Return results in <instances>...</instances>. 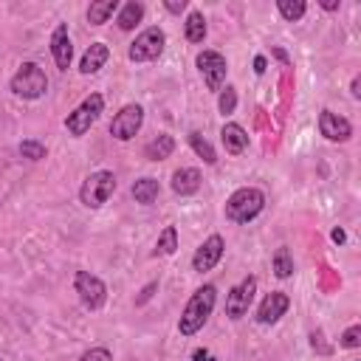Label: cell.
Listing matches in <instances>:
<instances>
[{"label":"cell","instance_id":"obj_1","mask_svg":"<svg viewBox=\"0 0 361 361\" xmlns=\"http://www.w3.org/2000/svg\"><path fill=\"white\" fill-rule=\"evenodd\" d=\"M214 302H217V288L212 282L200 285L189 296V302H186V307H183V313L178 319V333L180 336H195L197 330H203V324L209 322V316L214 310Z\"/></svg>","mask_w":361,"mask_h":361},{"label":"cell","instance_id":"obj_2","mask_svg":"<svg viewBox=\"0 0 361 361\" xmlns=\"http://www.w3.org/2000/svg\"><path fill=\"white\" fill-rule=\"evenodd\" d=\"M262 209H265V192L257 186H240L226 200V217L240 226L251 223Z\"/></svg>","mask_w":361,"mask_h":361},{"label":"cell","instance_id":"obj_3","mask_svg":"<svg viewBox=\"0 0 361 361\" xmlns=\"http://www.w3.org/2000/svg\"><path fill=\"white\" fill-rule=\"evenodd\" d=\"M8 87H11V93L17 99L34 102V99H42L48 93V76H45V71L37 62H23L17 68V73L11 76Z\"/></svg>","mask_w":361,"mask_h":361},{"label":"cell","instance_id":"obj_4","mask_svg":"<svg viewBox=\"0 0 361 361\" xmlns=\"http://www.w3.org/2000/svg\"><path fill=\"white\" fill-rule=\"evenodd\" d=\"M102 113H104V96H102V93H90V96H85V99L65 116V130H68L73 138H82V135L99 121Z\"/></svg>","mask_w":361,"mask_h":361},{"label":"cell","instance_id":"obj_5","mask_svg":"<svg viewBox=\"0 0 361 361\" xmlns=\"http://www.w3.org/2000/svg\"><path fill=\"white\" fill-rule=\"evenodd\" d=\"M113 192H116V175H113L110 169H96V172H90V175L82 180V186H79V200H82V206H87V209H102V206L113 197Z\"/></svg>","mask_w":361,"mask_h":361},{"label":"cell","instance_id":"obj_6","mask_svg":"<svg viewBox=\"0 0 361 361\" xmlns=\"http://www.w3.org/2000/svg\"><path fill=\"white\" fill-rule=\"evenodd\" d=\"M164 48H166V34H164V28L149 25V28H144V31L130 42L127 59H130V62H152V59H158V56L164 54Z\"/></svg>","mask_w":361,"mask_h":361},{"label":"cell","instance_id":"obj_7","mask_svg":"<svg viewBox=\"0 0 361 361\" xmlns=\"http://www.w3.org/2000/svg\"><path fill=\"white\" fill-rule=\"evenodd\" d=\"M195 65H197V71H200L206 87L217 93V90L223 87V82H226V73H228L226 56H223L220 51H214V48H203V51L195 56Z\"/></svg>","mask_w":361,"mask_h":361},{"label":"cell","instance_id":"obj_8","mask_svg":"<svg viewBox=\"0 0 361 361\" xmlns=\"http://www.w3.org/2000/svg\"><path fill=\"white\" fill-rule=\"evenodd\" d=\"M73 290H76L79 302H82L87 310H99V307H104V302H107V285H104L96 274H90V271H76V276H73Z\"/></svg>","mask_w":361,"mask_h":361},{"label":"cell","instance_id":"obj_9","mask_svg":"<svg viewBox=\"0 0 361 361\" xmlns=\"http://www.w3.org/2000/svg\"><path fill=\"white\" fill-rule=\"evenodd\" d=\"M254 293H257V276H245V279H240L228 293H226V316L231 319V322H240L245 313H248V307H251V302H254Z\"/></svg>","mask_w":361,"mask_h":361},{"label":"cell","instance_id":"obj_10","mask_svg":"<svg viewBox=\"0 0 361 361\" xmlns=\"http://www.w3.org/2000/svg\"><path fill=\"white\" fill-rule=\"evenodd\" d=\"M141 124H144V107L135 104V102H130V104H124V107L113 116V121H110V135H113L116 141H130V138H135V133L141 130Z\"/></svg>","mask_w":361,"mask_h":361},{"label":"cell","instance_id":"obj_11","mask_svg":"<svg viewBox=\"0 0 361 361\" xmlns=\"http://www.w3.org/2000/svg\"><path fill=\"white\" fill-rule=\"evenodd\" d=\"M223 251H226V240H223L220 234H209V237L197 245V251H195V257H192V268H195L197 274L212 271V268L223 259Z\"/></svg>","mask_w":361,"mask_h":361},{"label":"cell","instance_id":"obj_12","mask_svg":"<svg viewBox=\"0 0 361 361\" xmlns=\"http://www.w3.org/2000/svg\"><path fill=\"white\" fill-rule=\"evenodd\" d=\"M290 310V296L285 290H271L257 307V322L259 324H276L285 313Z\"/></svg>","mask_w":361,"mask_h":361},{"label":"cell","instance_id":"obj_13","mask_svg":"<svg viewBox=\"0 0 361 361\" xmlns=\"http://www.w3.org/2000/svg\"><path fill=\"white\" fill-rule=\"evenodd\" d=\"M319 133H322L327 141L344 144V141L353 138V124H350L344 116L333 113V110H322V113H319Z\"/></svg>","mask_w":361,"mask_h":361},{"label":"cell","instance_id":"obj_14","mask_svg":"<svg viewBox=\"0 0 361 361\" xmlns=\"http://www.w3.org/2000/svg\"><path fill=\"white\" fill-rule=\"evenodd\" d=\"M51 56L56 62L59 71H68L71 68V59H73V42H71V34H68V23H59L51 34Z\"/></svg>","mask_w":361,"mask_h":361},{"label":"cell","instance_id":"obj_15","mask_svg":"<svg viewBox=\"0 0 361 361\" xmlns=\"http://www.w3.org/2000/svg\"><path fill=\"white\" fill-rule=\"evenodd\" d=\"M200 183H203V175H200V169H195V166H180V169H175V172H172V180H169L172 192L180 195V197L195 195V192L200 189Z\"/></svg>","mask_w":361,"mask_h":361},{"label":"cell","instance_id":"obj_16","mask_svg":"<svg viewBox=\"0 0 361 361\" xmlns=\"http://www.w3.org/2000/svg\"><path fill=\"white\" fill-rule=\"evenodd\" d=\"M220 141H223V147H226L228 155H243V152L248 149V133H245V127L237 124V121H226V124H223Z\"/></svg>","mask_w":361,"mask_h":361},{"label":"cell","instance_id":"obj_17","mask_svg":"<svg viewBox=\"0 0 361 361\" xmlns=\"http://www.w3.org/2000/svg\"><path fill=\"white\" fill-rule=\"evenodd\" d=\"M107 59H110V48H107L104 42H90L87 51H85L82 59H79V73H85V76L99 73V71L107 65Z\"/></svg>","mask_w":361,"mask_h":361},{"label":"cell","instance_id":"obj_18","mask_svg":"<svg viewBox=\"0 0 361 361\" xmlns=\"http://www.w3.org/2000/svg\"><path fill=\"white\" fill-rule=\"evenodd\" d=\"M130 195L135 197V203H141V206H152L155 200H158V195H161V183H158V178H138L133 186H130Z\"/></svg>","mask_w":361,"mask_h":361},{"label":"cell","instance_id":"obj_19","mask_svg":"<svg viewBox=\"0 0 361 361\" xmlns=\"http://www.w3.org/2000/svg\"><path fill=\"white\" fill-rule=\"evenodd\" d=\"M175 152V138L169 133H158L152 141L144 144V158L147 161H164Z\"/></svg>","mask_w":361,"mask_h":361},{"label":"cell","instance_id":"obj_20","mask_svg":"<svg viewBox=\"0 0 361 361\" xmlns=\"http://www.w3.org/2000/svg\"><path fill=\"white\" fill-rule=\"evenodd\" d=\"M141 17H144V3L130 0V3L118 6V17H116V23H118L121 31H133V28L141 23Z\"/></svg>","mask_w":361,"mask_h":361},{"label":"cell","instance_id":"obj_21","mask_svg":"<svg viewBox=\"0 0 361 361\" xmlns=\"http://www.w3.org/2000/svg\"><path fill=\"white\" fill-rule=\"evenodd\" d=\"M206 34H209V25H206L203 11H189L186 14V23H183V37L197 45V42L206 39Z\"/></svg>","mask_w":361,"mask_h":361},{"label":"cell","instance_id":"obj_22","mask_svg":"<svg viewBox=\"0 0 361 361\" xmlns=\"http://www.w3.org/2000/svg\"><path fill=\"white\" fill-rule=\"evenodd\" d=\"M116 11H118V0H96V3L87 6V23L90 25H104Z\"/></svg>","mask_w":361,"mask_h":361},{"label":"cell","instance_id":"obj_23","mask_svg":"<svg viewBox=\"0 0 361 361\" xmlns=\"http://www.w3.org/2000/svg\"><path fill=\"white\" fill-rule=\"evenodd\" d=\"M178 251V228L175 226H166L158 240H155V248H152V257H172Z\"/></svg>","mask_w":361,"mask_h":361},{"label":"cell","instance_id":"obj_24","mask_svg":"<svg viewBox=\"0 0 361 361\" xmlns=\"http://www.w3.org/2000/svg\"><path fill=\"white\" fill-rule=\"evenodd\" d=\"M271 268H274V274H276L279 279H288V276H293V254L288 251V245H279V248L274 251Z\"/></svg>","mask_w":361,"mask_h":361},{"label":"cell","instance_id":"obj_25","mask_svg":"<svg viewBox=\"0 0 361 361\" xmlns=\"http://www.w3.org/2000/svg\"><path fill=\"white\" fill-rule=\"evenodd\" d=\"M186 138H189V147H192V149H195V152H197L209 166H214V164H217V152H214V147H212V144H209L197 130H192Z\"/></svg>","mask_w":361,"mask_h":361},{"label":"cell","instance_id":"obj_26","mask_svg":"<svg viewBox=\"0 0 361 361\" xmlns=\"http://www.w3.org/2000/svg\"><path fill=\"white\" fill-rule=\"evenodd\" d=\"M276 11H279V17H282V20L296 23V20H302V17H305L307 3H305V0H276Z\"/></svg>","mask_w":361,"mask_h":361},{"label":"cell","instance_id":"obj_27","mask_svg":"<svg viewBox=\"0 0 361 361\" xmlns=\"http://www.w3.org/2000/svg\"><path fill=\"white\" fill-rule=\"evenodd\" d=\"M217 110H220V116H231L234 110H237V87L234 85H223L220 90H217Z\"/></svg>","mask_w":361,"mask_h":361},{"label":"cell","instance_id":"obj_28","mask_svg":"<svg viewBox=\"0 0 361 361\" xmlns=\"http://www.w3.org/2000/svg\"><path fill=\"white\" fill-rule=\"evenodd\" d=\"M17 152H20L23 158H28V161H42L48 149H45V144H42V141H37V138H25V141H20Z\"/></svg>","mask_w":361,"mask_h":361},{"label":"cell","instance_id":"obj_29","mask_svg":"<svg viewBox=\"0 0 361 361\" xmlns=\"http://www.w3.org/2000/svg\"><path fill=\"white\" fill-rule=\"evenodd\" d=\"M338 344H341L344 350H355V347H361V324H350V327L341 333Z\"/></svg>","mask_w":361,"mask_h":361},{"label":"cell","instance_id":"obj_30","mask_svg":"<svg viewBox=\"0 0 361 361\" xmlns=\"http://www.w3.org/2000/svg\"><path fill=\"white\" fill-rule=\"evenodd\" d=\"M79 361H113V353L107 347H90L79 355Z\"/></svg>","mask_w":361,"mask_h":361},{"label":"cell","instance_id":"obj_31","mask_svg":"<svg viewBox=\"0 0 361 361\" xmlns=\"http://www.w3.org/2000/svg\"><path fill=\"white\" fill-rule=\"evenodd\" d=\"M164 8L172 11V14H180V11H186V0H166Z\"/></svg>","mask_w":361,"mask_h":361},{"label":"cell","instance_id":"obj_32","mask_svg":"<svg viewBox=\"0 0 361 361\" xmlns=\"http://www.w3.org/2000/svg\"><path fill=\"white\" fill-rule=\"evenodd\" d=\"M192 361H217V358L212 355V350H206V347H197V350L192 353Z\"/></svg>","mask_w":361,"mask_h":361},{"label":"cell","instance_id":"obj_33","mask_svg":"<svg viewBox=\"0 0 361 361\" xmlns=\"http://www.w3.org/2000/svg\"><path fill=\"white\" fill-rule=\"evenodd\" d=\"M350 93H353V99H361V73L353 76V82H350Z\"/></svg>","mask_w":361,"mask_h":361},{"label":"cell","instance_id":"obj_34","mask_svg":"<svg viewBox=\"0 0 361 361\" xmlns=\"http://www.w3.org/2000/svg\"><path fill=\"white\" fill-rule=\"evenodd\" d=\"M254 73H259V76L265 73V56H262V54L254 56Z\"/></svg>","mask_w":361,"mask_h":361},{"label":"cell","instance_id":"obj_35","mask_svg":"<svg viewBox=\"0 0 361 361\" xmlns=\"http://www.w3.org/2000/svg\"><path fill=\"white\" fill-rule=\"evenodd\" d=\"M330 240H333V243H344V240H347L344 228H333V231H330Z\"/></svg>","mask_w":361,"mask_h":361},{"label":"cell","instance_id":"obj_36","mask_svg":"<svg viewBox=\"0 0 361 361\" xmlns=\"http://www.w3.org/2000/svg\"><path fill=\"white\" fill-rule=\"evenodd\" d=\"M322 8H327V11H336V8H338V0H324V3H322Z\"/></svg>","mask_w":361,"mask_h":361},{"label":"cell","instance_id":"obj_37","mask_svg":"<svg viewBox=\"0 0 361 361\" xmlns=\"http://www.w3.org/2000/svg\"><path fill=\"white\" fill-rule=\"evenodd\" d=\"M274 54H276V56H279V59H282V62H288V54H285V51H282V48H276V51H274Z\"/></svg>","mask_w":361,"mask_h":361},{"label":"cell","instance_id":"obj_38","mask_svg":"<svg viewBox=\"0 0 361 361\" xmlns=\"http://www.w3.org/2000/svg\"><path fill=\"white\" fill-rule=\"evenodd\" d=\"M0 361H6V358H0Z\"/></svg>","mask_w":361,"mask_h":361}]
</instances>
